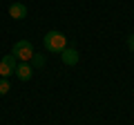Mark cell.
Here are the masks:
<instances>
[{
    "label": "cell",
    "instance_id": "52a82bcc",
    "mask_svg": "<svg viewBox=\"0 0 134 125\" xmlns=\"http://www.w3.org/2000/svg\"><path fill=\"white\" fill-rule=\"evenodd\" d=\"M9 89H11L9 81H7V78H0V96H5V94H7Z\"/></svg>",
    "mask_w": 134,
    "mask_h": 125
},
{
    "label": "cell",
    "instance_id": "3957f363",
    "mask_svg": "<svg viewBox=\"0 0 134 125\" xmlns=\"http://www.w3.org/2000/svg\"><path fill=\"white\" fill-rule=\"evenodd\" d=\"M16 67H18V58H16L14 54L2 56V60H0V76L7 78V76H11V74H16Z\"/></svg>",
    "mask_w": 134,
    "mask_h": 125
},
{
    "label": "cell",
    "instance_id": "7a4b0ae2",
    "mask_svg": "<svg viewBox=\"0 0 134 125\" xmlns=\"http://www.w3.org/2000/svg\"><path fill=\"white\" fill-rule=\"evenodd\" d=\"M11 54L18 58V62H29L34 58V45L29 43V40H18V43L14 45V52Z\"/></svg>",
    "mask_w": 134,
    "mask_h": 125
},
{
    "label": "cell",
    "instance_id": "6da1fadb",
    "mask_svg": "<svg viewBox=\"0 0 134 125\" xmlns=\"http://www.w3.org/2000/svg\"><path fill=\"white\" fill-rule=\"evenodd\" d=\"M43 45H45V49L47 52H54V54H60L63 49L67 47V36L63 34V31H47L45 34V38H43Z\"/></svg>",
    "mask_w": 134,
    "mask_h": 125
},
{
    "label": "cell",
    "instance_id": "9c48e42d",
    "mask_svg": "<svg viewBox=\"0 0 134 125\" xmlns=\"http://www.w3.org/2000/svg\"><path fill=\"white\" fill-rule=\"evenodd\" d=\"M127 47L134 52V34H132V36H127Z\"/></svg>",
    "mask_w": 134,
    "mask_h": 125
},
{
    "label": "cell",
    "instance_id": "8992f818",
    "mask_svg": "<svg viewBox=\"0 0 134 125\" xmlns=\"http://www.w3.org/2000/svg\"><path fill=\"white\" fill-rule=\"evenodd\" d=\"M9 16L14 20H25L27 18V7H25L23 2H14V5L9 7Z\"/></svg>",
    "mask_w": 134,
    "mask_h": 125
},
{
    "label": "cell",
    "instance_id": "277c9868",
    "mask_svg": "<svg viewBox=\"0 0 134 125\" xmlns=\"http://www.w3.org/2000/svg\"><path fill=\"white\" fill-rule=\"evenodd\" d=\"M60 60L65 62L67 67H74V65H78V60H81V56H78V52L74 47H65L60 52Z\"/></svg>",
    "mask_w": 134,
    "mask_h": 125
},
{
    "label": "cell",
    "instance_id": "5b68a950",
    "mask_svg": "<svg viewBox=\"0 0 134 125\" xmlns=\"http://www.w3.org/2000/svg\"><path fill=\"white\" fill-rule=\"evenodd\" d=\"M31 74H34V67L29 65V62H18V67H16V76H18V81H23V83L31 81Z\"/></svg>",
    "mask_w": 134,
    "mask_h": 125
},
{
    "label": "cell",
    "instance_id": "ba28073f",
    "mask_svg": "<svg viewBox=\"0 0 134 125\" xmlns=\"http://www.w3.org/2000/svg\"><path fill=\"white\" fill-rule=\"evenodd\" d=\"M31 62H34V67H43V65H45V58L40 56V54H34Z\"/></svg>",
    "mask_w": 134,
    "mask_h": 125
}]
</instances>
